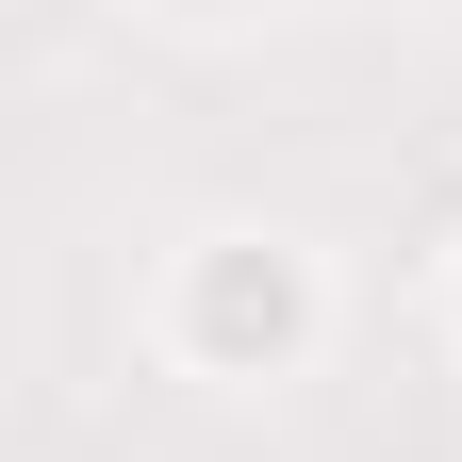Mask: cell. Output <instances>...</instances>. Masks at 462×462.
I'll use <instances>...</instances> for the list:
<instances>
[{
    "mask_svg": "<svg viewBox=\"0 0 462 462\" xmlns=\"http://www.w3.org/2000/svg\"><path fill=\"white\" fill-rule=\"evenodd\" d=\"M149 346L215 396H264V380H314L330 364V248L281 215H199L182 248L149 264Z\"/></svg>",
    "mask_w": 462,
    "mask_h": 462,
    "instance_id": "obj_1",
    "label": "cell"
},
{
    "mask_svg": "<svg viewBox=\"0 0 462 462\" xmlns=\"http://www.w3.org/2000/svg\"><path fill=\"white\" fill-rule=\"evenodd\" d=\"M446 346H462V231H446Z\"/></svg>",
    "mask_w": 462,
    "mask_h": 462,
    "instance_id": "obj_2",
    "label": "cell"
}]
</instances>
